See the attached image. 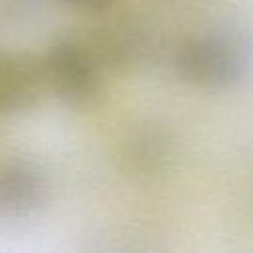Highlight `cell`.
I'll return each instance as SVG.
<instances>
[{
  "label": "cell",
  "mask_w": 253,
  "mask_h": 253,
  "mask_svg": "<svg viewBox=\"0 0 253 253\" xmlns=\"http://www.w3.org/2000/svg\"><path fill=\"white\" fill-rule=\"evenodd\" d=\"M172 65L184 83L219 91L243 79L247 71V53L233 36L210 32L180 43Z\"/></svg>",
  "instance_id": "6da1fadb"
},
{
  "label": "cell",
  "mask_w": 253,
  "mask_h": 253,
  "mask_svg": "<svg viewBox=\"0 0 253 253\" xmlns=\"http://www.w3.org/2000/svg\"><path fill=\"white\" fill-rule=\"evenodd\" d=\"M101 59L85 42L59 36L43 53L40 73L59 101L69 107H89L103 91Z\"/></svg>",
  "instance_id": "7a4b0ae2"
},
{
  "label": "cell",
  "mask_w": 253,
  "mask_h": 253,
  "mask_svg": "<svg viewBox=\"0 0 253 253\" xmlns=\"http://www.w3.org/2000/svg\"><path fill=\"white\" fill-rule=\"evenodd\" d=\"M156 49V36L140 18H117L105 22L95 36L93 51L101 63L132 69L152 57Z\"/></svg>",
  "instance_id": "3957f363"
},
{
  "label": "cell",
  "mask_w": 253,
  "mask_h": 253,
  "mask_svg": "<svg viewBox=\"0 0 253 253\" xmlns=\"http://www.w3.org/2000/svg\"><path fill=\"white\" fill-rule=\"evenodd\" d=\"M47 198V178L30 158L0 162V217H24Z\"/></svg>",
  "instance_id": "277c9868"
},
{
  "label": "cell",
  "mask_w": 253,
  "mask_h": 253,
  "mask_svg": "<svg viewBox=\"0 0 253 253\" xmlns=\"http://www.w3.org/2000/svg\"><path fill=\"white\" fill-rule=\"evenodd\" d=\"M40 69L24 55L0 49V117L30 111L40 93Z\"/></svg>",
  "instance_id": "5b68a950"
},
{
  "label": "cell",
  "mask_w": 253,
  "mask_h": 253,
  "mask_svg": "<svg viewBox=\"0 0 253 253\" xmlns=\"http://www.w3.org/2000/svg\"><path fill=\"white\" fill-rule=\"evenodd\" d=\"M130 146L132 150L128 156L134 160L138 170H154L164 162L166 156H170V140L158 130L138 132Z\"/></svg>",
  "instance_id": "8992f818"
},
{
  "label": "cell",
  "mask_w": 253,
  "mask_h": 253,
  "mask_svg": "<svg viewBox=\"0 0 253 253\" xmlns=\"http://www.w3.org/2000/svg\"><path fill=\"white\" fill-rule=\"evenodd\" d=\"M63 2L73 4V6H101L107 0H63Z\"/></svg>",
  "instance_id": "52a82bcc"
}]
</instances>
